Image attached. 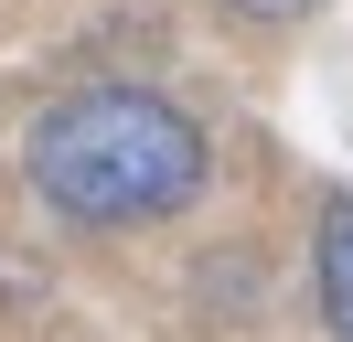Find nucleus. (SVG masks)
Returning a JSON list of instances; mask_svg holds the SVG:
<instances>
[{
	"instance_id": "nucleus-1",
	"label": "nucleus",
	"mask_w": 353,
	"mask_h": 342,
	"mask_svg": "<svg viewBox=\"0 0 353 342\" xmlns=\"http://www.w3.org/2000/svg\"><path fill=\"white\" fill-rule=\"evenodd\" d=\"M32 192L75 225H161L203 192V128L161 86H75L32 118Z\"/></svg>"
},
{
	"instance_id": "nucleus-2",
	"label": "nucleus",
	"mask_w": 353,
	"mask_h": 342,
	"mask_svg": "<svg viewBox=\"0 0 353 342\" xmlns=\"http://www.w3.org/2000/svg\"><path fill=\"white\" fill-rule=\"evenodd\" d=\"M310 278H321V321L353 342V192L321 203V235H310Z\"/></svg>"
},
{
	"instance_id": "nucleus-3",
	"label": "nucleus",
	"mask_w": 353,
	"mask_h": 342,
	"mask_svg": "<svg viewBox=\"0 0 353 342\" xmlns=\"http://www.w3.org/2000/svg\"><path fill=\"white\" fill-rule=\"evenodd\" d=\"M225 11H257V21H289V11H310V0H225Z\"/></svg>"
}]
</instances>
